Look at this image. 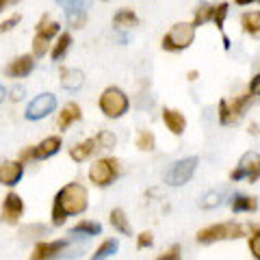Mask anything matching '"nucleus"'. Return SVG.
Listing matches in <instances>:
<instances>
[{
  "instance_id": "nucleus-1",
  "label": "nucleus",
  "mask_w": 260,
  "mask_h": 260,
  "mask_svg": "<svg viewBox=\"0 0 260 260\" xmlns=\"http://www.w3.org/2000/svg\"><path fill=\"white\" fill-rule=\"evenodd\" d=\"M89 206V193L83 184L78 182H68L65 186H61L59 193L54 195V202H52V225L61 228L68 217H76V215H83Z\"/></svg>"
},
{
  "instance_id": "nucleus-2",
  "label": "nucleus",
  "mask_w": 260,
  "mask_h": 260,
  "mask_svg": "<svg viewBox=\"0 0 260 260\" xmlns=\"http://www.w3.org/2000/svg\"><path fill=\"white\" fill-rule=\"evenodd\" d=\"M245 234V228L241 223H234V221H223V223H213L204 228V230L198 232V243L202 245H210V243H217V241H234V239H241Z\"/></svg>"
},
{
  "instance_id": "nucleus-3",
  "label": "nucleus",
  "mask_w": 260,
  "mask_h": 260,
  "mask_svg": "<svg viewBox=\"0 0 260 260\" xmlns=\"http://www.w3.org/2000/svg\"><path fill=\"white\" fill-rule=\"evenodd\" d=\"M98 104H100V111L107 117L117 119V117H121L128 111L130 100H128V95L121 91L119 87H109V89H104V91H102L100 102H98Z\"/></svg>"
},
{
  "instance_id": "nucleus-4",
  "label": "nucleus",
  "mask_w": 260,
  "mask_h": 260,
  "mask_svg": "<svg viewBox=\"0 0 260 260\" xmlns=\"http://www.w3.org/2000/svg\"><path fill=\"white\" fill-rule=\"evenodd\" d=\"M89 182H91L93 186H100V189H104V186L113 184V180L119 176V160L117 158H98L91 167H89Z\"/></svg>"
},
{
  "instance_id": "nucleus-5",
  "label": "nucleus",
  "mask_w": 260,
  "mask_h": 260,
  "mask_svg": "<svg viewBox=\"0 0 260 260\" xmlns=\"http://www.w3.org/2000/svg\"><path fill=\"white\" fill-rule=\"evenodd\" d=\"M195 39V26L189 22H180V24H174L169 32L162 37V48L169 52H178V50H184L189 48Z\"/></svg>"
},
{
  "instance_id": "nucleus-6",
  "label": "nucleus",
  "mask_w": 260,
  "mask_h": 260,
  "mask_svg": "<svg viewBox=\"0 0 260 260\" xmlns=\"http://www.w3.org/2000/svg\"><path fill=\"white\" fill-rule=\"evenodd\" d=\"M195 169H198V158L189 156V158H182V160H176L172 167L167 169L165 174V182L169 186H182L186 184L193 178Z\"/></svg>"
},
{
  "instance_id": "nucleus-7",
  "label": "nucleus",
  "mask_w": 260,
  "mask_h": 260,
  "mask_svg": "<svg viewBox=\"0 0 260 260\" xmlns=\"http://www.w3.org/2000/svg\"><path fill=\"white\" fill-rule=\"evenodd\" d=\"M249 100H251L249 93L239 95V98H234V100H221L219 102V121H221L223 126H230L234 121H239L243 117V113H245Z\"/></svg>"
},
{
  "instance_id": "nucleus-8",
  "label": "nucleus",
  "mask_w": 260,
  "mask_h": 260,
  "mask_svg": "<svg viewBox=\"0 0 260 260\" xmlns=\"http://www.w3.org/2000/svg\"><path fill=\"white\" fill-rule=\"evenodd\" d=\"M70 239H54V241H37L30 251V260H56L63 258V251L68 249Z\"/></svg>"
},
{
  "instance_id": "nucleus-9",
  "label": "nucleus",
  "mask_w": 260,
  "mask_h": 260,
  "mask_svg": "<svg viewBox=\"0 0 260 260\" xmlns=\"http://www.w3.org/2000/svg\"><path fill=\"white\" fill-rule=\"evenodd\" d=\"M56 109V98L54 93H39L30 100V104L26 107V113H24V117L30 119V121H39L48 117L50 113Z\"/></svg>"
},
{
  "instance_id": "nucleus-10",
  "label": "nucleus",
  "mask_w": 260,
  "mask_h": 260,
  "mask_svg": "<svg viewBox=\"0 0 260 260\" xmlns=\"http://www.w3.org/2000/svg\"><path fill=\"white\" fill-rule=\"evenodd\" d=\"M241 178H247L249 182H256L260 178V154L258 152H247L243 154V158L239 162V167L230 174V180H241Z\"/></svg>"
},
{
  "instance_id": "nucleus-11",
  "label": "nucleus",
  "mask_w": 260,
  "mask_h": 260,
  "mask_svg": "<svg viewBox=\"0 0 260 260\" xmlns=\"http://www.w3.org/2000/svg\"><path fill=\"white\" fill-rule=\"evenodd\" d=\"M24 215V200L18 193H7L0 206V221L7 225H18Z\"/></svg>"
},
{
  "instance_id": "nucleus-12",
  "label": "nucleus",
  "mask_w": 260,
  "mask_h": 260,
  "mask_svg": "<svg viewBox=\"0 0 260 260\" xmlns=\"http://www.w3.org/2000/svg\"><path fill=\"white\" fill-rule=\"evenodd\" d=\"M63 9L72 28H83L87 22V0H56Z\"/></svg>"
},
{
  "instance_id": "nucleus-13",
  "label": "nucleus",
  "mask_w": 260,
  "mask_h": 260,
  "mask_svg": "<svg viewBox=\"0 0 260 260\" xmlns=\"http://www.w3.org/2000/svg\"><path fill=\"white\" fill-rule=\"evenodd\" d=\"M24 176V165L20 160H5L0 162V184L3 186H18Z\"/></svg>"
},
{
  "instance_id": "nucleus-14",
  "label": "nucleus",
  "mask_w": 260,
  "mask_h": 260,
  "mask_svg": "<svg viewBox=\"0 0 260 260\" xmlns=\"http://www.w3.org/2000/svg\"><path fill=\"white\" fill-rule=\"evenodd\" d=\"M35 70V56L32 54H20L5 68V74L9 78H24Z\"/></svg>"
},
{
  "instance_id": "nucleus-15",
  "label": "nucleus",
  "mask_w": 260,
  "mask_h": 260,
  "mask_svg": "<svg viewBox=\"0 0 260 260\" xmlns=\"http://www.w3.org/2000/svg\"><path fill=\"white\" fill-rule=\"evenodd\" d=\"M61 145H63L61 137H56V135L46 137L44 141H39L37 145H32V154H35V160H46V158L54 156V154L61 150Z\"/></svg>"
},
{
  "instance_id": "nucleus-16",
  "label": "nucleus",
  "mask_w": 260,
  "mask_h": 260,
  "mask_svg": "<svg viewBox=\"0 0 260 260\" xmlns=\"http://www.w3.org/2000/svg\"><path fill=\"white\" fill-rule=\"evenodd\" d=\"M162 121H165V126H167V130L172 135H182L184 128H186L184 115L180 111H176V109H165L162 111Z\"/></svg>"
},
{
  "instance_id": "nucleus-17",
  "label": "nucleus",
  "mask_w": 260,
  "mask_h": 260,
  "mask_svg": "<svg viewBox=\"0 0 260 260\" xmlns=\"http://www.w3.org/2000/svg\"><path fill=\"white\" fill-rule=\"evenodd\" d=\"M80 117H83V113H80V107L76 102H70L65 104V107L61 109L59 113V119H56V126H59V130H68L74 121H78Z\"/></svg>"
},
{
  "instance_id": "nucleus-18",
  "label": "nucleus",
  "mask_w": 260,
  "mask_h": 260,
  "mask_svg": "<svg viewBox=\"0 0 260 260\" xmlns=\"http://www.w3.org/2000/svg\"><path fill=\"white\" fill-rule=\"evenodd\" d=\"M59 78H61V87L70 89V91H76V89H80V87H83V83H85V74L80 70H68V68H63Z\"/></svg>"
},
{
  "instance_id": "nucleus-19",
  "label": "nucleus",
  "mask_w": 260,
  "mask_h": 260,
  "mask_svg": "<svg viewBox=\"0 0 260 260\" xmlns=\"http://www.w3.org/2000/svg\"><path fill=\"white\" fill-rule=\"evenodd\" d=\"M95 145H98V143H95V137H93V139H85V141H80V143H74V145L70 148L72 160H76V162L87 160V158L93 154V150H98Z\"/></svg>"
},
{
  "instance_id": "nucleus-20",
  "label": "nucleus",
  "mask_w": 260,
  "mask_h": 260,
  "mask_svg": "<svg viewBox=\"0 0 260 260\" xmlns=\"http://www.w3.org/2000/svg\"><path fill=\"white\" fill-rule=\"evenodd\" d=\"M70 234L72 237H98V234H102V225L98 221L83 219V221H78L74 228H72Z\"/></svg>"
},
{
  "instance_id": "nucleus-21",
  "label": "nucleus",
  "mask_w": 260,
  "mask_h": 260,
  "mask_svg": "<svg viewBox=\"0 0 260 260\" xmlns=\"http://www.w3.org/2000/svg\"><path fill=\"white\" fill-rule=\"evenodd\" d=\"M241 24H243V30L247 35L260 39V11H247L241 15Z\"/></svg>"
},
{
  "instance_id": "nucleus-22",
  "label": "nucleus",
  "mask_w": 260,
  "mask_h": 260,
  "mask_svg": "<svg viewBox=\"0 0 260 260\" xmlns=\"http://www.w3.org/2000/svg\"><path fill=\"white\" fill-rule=\"evenodd\" d=\"M109 221H111V225L115 228V230H117L119 234H126V237H130V234H133V228H130V221H128V217H126V213H124L121 208H113V210H111Z\"/></svg>"
},
{
  "instance_id": "nucleus-23",
  "label": "nucleus",
  "mask_w": 260,
  "mask_h": 260,
  "mask_svg": "<svg viewBox=\"0 0 260 260\" xmlns=\"http://www.w3.org/2000/svg\"><path fill=\"white\" fill-rule=\"evenodd\" d=\"M230 206L234 213H251V210L258 208V200L256 198H249V195H243V193H237L230 202Z\"/></svg>"
},
{
  "instance_id": "nucleus-24",
  "label": "nucleus",
  "mask_w": 260,
  "mask_h": 260,
  "mask_svg": "<svg viewBox=\"0 0 260 260\" xmlns=\"http://www.w3.org/2000/svg\"><path fill=\"white\" fill-rule=\"evenodd\" d=\"M117 247H119L117 239H107V241H102L100 245L95 247V251L91 254V258H89V260H109L111 256H115Z\"/></svg>"
},
{
  "instance_id": "nucleus-25",
  "label": "nucleus",
  "mask_w": 260,
  "mask_h": 260,
  "mask_svg": "<svg viewBox=\"0 0 260 260\" xmlns=\"http://www.w3.org/2000/svg\"><path fill=\"white\" fill-rule=\"evenodd\" d=\"M35 28H37L35 35L48 39V42H50L52 37H59V30H61L59 24H56V22H50V18H48V15H44V18L39 20V24H37Z\"/></svg>"
},
{
  "instance_id": "nucleus-26",
  "label": "nucleus",
  "mask_w": 260,
  "mask_h": 260,
  "mask_svg": "<svg viewBox=\"0 0 260 260\" xmlns=\"http://www.w3.org/2000/svg\"><path fill=\"white\" fill-rule=\"evenodd\" d=\"M48 232V228L44 223H28V225H22L18 230V237L20 241H30V239H39L44 237V234Z\"/></svg>"
},
{
  "instance_id": "nucleus-27",
  "label": "nucleus",
  "mask_w": 260,
  "mask_h": 260,
  "mask_svg": "<svg viewBox=\"0 0 260 260\" xmlns=\"http://www.w3.org/2000/svg\"><path fill=\"white\" fill-rule=\"evenodd\" d=\"M70 44H72V35H70V32H61V35L56 37V44H54L52 52H50L52 61H61L65 56V52L70 50Z\"/></svg>"
},
{
  "instance_id": "nucleus-28",
  "label": "nucleus",
  "mask_w": 260,
  "mask_h": 260,
  "mask_svg": "<svg viewBox=\"0 0 260 260\" xmlns=\"http://www.w3.org/2000/svg\"><path fill=\"white\" fill-rule=\"evenodd\" d=\"M113 24L119 28H124V26H135V24H139V18H137V13L135 11H130V9H119L115 13V18H113Z\"/></svg>"
},
{
  "instance_id": "nucleus-29",
  "label": "nucleus",
  "mask_w": 260,
  "mask_h": 260,
  "mask_svg": "<svg viewBox=\"0 0 260 260\" xmlns=\"http://www.w3.org/2000/svg\"><path fill=\"white\" fill-rule=\"evenodd\" d=\"M223 195H225L223 189H219V191H208L204 198H202L200 206H202V208H215V206H219V204L223 202Z\"/></svg>"
},
{
  "instance_id": "nucleus-30",
  "label": "nucleus",
  "mask_w": 260,
  "mask_h": 260,
  "mask_svg": "<svg viewBox=\"0 0 260 260\" xmlns=\"http://www.w3.org/2000/svg\"><path fill=\"white\" fill-rule=\"evenodd\" d=\"M154 145H156V139H154V135L150 130H141L139 135H137V148L143 150V152H152Z\"/></svg>"
},
{
  "instance_id": "nucleus-31",
  "label": "nucleus",
  "mask_w": 260,
  "mask_h": 260,
  "mask_svg": "<svg viewBox=\"0 0 260 260\" xmlns=\"http://www.w3.org/2000/svg\"><path fill=\"white\" fill-rule=\"evenodd\" d=\"M95 143H98V148L100 150H111V148H115L117 139H115V135L113 133H109V130H100L98 137H95Z\"/></svg>"
},
{
  "instance_id": "nucleus-32",
  "label": "nucleus",
  "mask_w": 260,
  "mask_h": 260,
  "mask_svg": "<svg viewBox=\"0 0 260 260\" xmlns=\"http://www.w3.org/2000/svg\"><path fill=\"white\" fill-rule=\"evenodd\" d=\"M225 15H228V3H221L213 7V13H210V20L215 22V26L219 30H223V22H225Z\"/></svg>"
},
{
  "instance_id": "nucleus-33",
  "label": "nucleus",
  "mask_w": 260,
  "mask_h": 260,
  "mask_svg": "<svg viewBox=\"0 0 260 260\" xmlns=\"http://www.w3.org/2000/svg\"><path fill=\"white\" fill-rule=\"evenodd\" d=\"M210 13H213V7L210 5H200L198 11H195V18H193V26H202L204 22H208Z\"/></svg>"
},
{
  "instance_id": "nucleus-34",
  "label": "nucleus",
  "mask_w": 260,
  "mask_h": 260,
  "mask_svg": "<svg viewBox=\"0 0 260 260\" xmlns=\"http://www.w3.org/2000/svg\"><path fill=\"white\" fill-rule=\"evenodd\" d=\"M46 52H48V39L35 35L32 37V56H35V59H42Z\"/></svg>"
},
{
  "instance_id": "nucleus-35",
  "label": "nucleus",
  "mask_w": 260,
  "mask_h": 260,
  "mask_svg": "<svg viewBox=\"0 0 260 260\" xmlns=\"http://www.w3.org/2000/svg\"><path fill=\"white\" fill-rule=\"evenodd\" d=\"M249 251H251V256H254L256 260H260V230H254V234H251Z\"/></svg>"
},
{
  "instance_id": "nucleus-36",
  "label": "nucleus",
  "mask_w": 260,
  "mask_h": 260,
  "mask_svg": "<svg viewBox=\"0 0 260 260\" xmlns=\"http://www.w3.org/2000/svg\"><path fill=\"white\" fill-rule=\"evenodd\" d=\"M20 20H22V15H20V13L9 15V18H7L5 22H0V32H7V30H11L13 26H18Z\"/></svg>"
},
{
  "instance_id": "nucleus-37",
  "label": "nucleus",
  "mask_w": 260,
  "mask_h": 260,
  "mask_svg": "<svg viewBox=\"0 0 260 260\" xmlns=\"http://www.w3.org/2000/svg\"><path fill=\"white\" fill-rule=\"evenodd\" d=\"M154 243V237H152V232H141L139 237H137V247L143 249V247H150Z\"/></svg>"
},
{
  "instance_id": "nucleus-38",
  "label": "nucleus",
  "mask_w": 260,
  "mask_h": 260,
  "mask_svg": "<svg viewBox=\"0 0 260 260\" xmlns=\"http://www.w3.org/2000/svg\"><path fill=\"white\" fill-rule=\"evenodd\" d=\"M156 260H180V247L174 245V247L169 249V251H165V254H162V256H158Z\"/></svg>"
},
{
  "instance_id": "nucleus-39",
  "label": "nucleus",
  "mask_w": 260,
  "mask_h": 260,
  "mask_svg": "<svg viewBox=\"0 0 260 260\" xmlns=\"http://www.w3.org/2000/svg\"><path fill=\"white\" fill-rule=\"evenodd\" d=\"M18 160L22 162V165H28L30 160H35V154H32V145H30V148H24V150L20 152V158H18Z\"/></svg>"
},
{
  "instance_id": "nucleus-40",
  "label": "nucleus",
  "mask_w": 260,
  "mask_h": 260,
  "mask_svg": "<svg viewBox=\"0 0 260 260\" xmlns=\"http://www.w3.org/2000/svg\"><path fill=\"white\" fill-rule=\"evenodd\" d=\"M24 95H26V91H24V87H13L11 91H9V98H11L13 102H20Z\"/></svg>"
},
{
  "instance_id": "nucleus-41",
  "label": "nucleus",
  "mask_w": 260,
  "mask_h": 260,
  "mask_svg": "<svg viewBox=\"0 0 260 260\" xmlns=\"http://www.w3.org/2000/svg\"><path fill=\"white\" fill-rule=\"evenodd\" d=\"M249 95H260V74L251 78V83H249Z\"/></svg>"
},
{
  "instance_id": "nucleus-42",
  "label": "nucleus",
  "mask_w": 260,
  "mask_h": 260,
  "mask_svg": "<svg viewBox=\"0 0 260 260\" xmlns=\"http://www.w3.org/2000/svg\"><path fill=\"white\" fill-rule=\"evenodd\" d=\"M186 76H189V80H198L200 72H198V70H191V72H189V74H186Z\"/></svg>"
},
{
  "instance_id": "nucleus-43",
  "label": "nucleus",
  "mask_w": 260,
  "mask_h": 260,
  "mask_svg": "<svg viewBox=\"0 0 260 260\" xmlns=\"http://www.w3.org/2000/svg\"><path fill=\"white\" fill-rule=\"evenodd\" d=\"M7 98V91H5V87H3V83H0V104H3V100Z\"/></svg>"
},
{
  "instance_id": "nucleus-44",
  "label": "nucleus",
  "mask_w": 260,
  "mask_h": 260,
  "mask_svg": "<svg viewBox=\"0 0 260 260\" xmlns=\"http://www.w3.org/2000/svg\"><path fill=\"white\" fill-rule=\"evenodd\" d=\"M249 133H254V135H258V133H260V130H258V126H256V124H251V126H249Z\"/></svg>"
},
{
  "instance_id": "nucleus-45",
  "label": "nucleus",
  "mask_w": 260,
  "mask_h": 260,
  "mask_svg": "<svg viewBox=\"0 0 260 260\" xmlns=\"http://www.w3.org/2000/svg\"><path fill=\"white\" fill-rule=\"evenodd\" d=\"M251 3H254V0H237V5H241V7L243 5H251Z\"/></svg>"
},
{
  "instance_id": "nucleus-46",
  "label": "nucleus",
  "mask_w": 260,
  "mask_h": 260,
  "mask_svg": "<svg viewBox=\"0 0 260 260\" xmlns=\"http://www.w3.org/2000/svg\"><path fill=\"white\" fill-rule=\"evenodd\" d=\"M7 3H9V0H0V11L5 9V5H7Z\"/></svg>"
}]
</instances>
